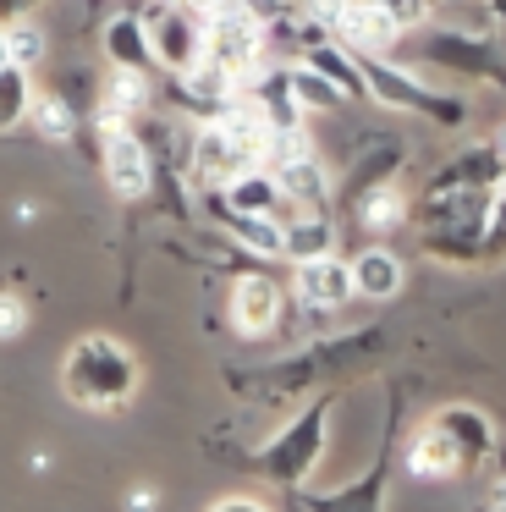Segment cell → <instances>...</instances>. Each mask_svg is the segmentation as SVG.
Wrapping results in <instances>:
<instances>
[{
	"mask_svg": "<svg viewBox=\"0 0 506 512\" xmlns=\"http://www.w3.org/2000/svg\"><path fill=\"white\" fill-rule=\"evenodd\" d=\"M61 386L77 408L116 413V408H127L132 391H138V358L121 342H110V336H83V342L66 353Z\"/></svg>",
	"mask_w": 506,
	"mask_h": 512,
	"instance_id": "1",
	"label": "cell"
},
{
	"mask_svg": "<svg viewBox=\"0 0 506 512\" xmlns=\"http://www.w3.org/2000/svg\"><path fill=\"white\" fill-rule=\"evenodd\" d=\"M330 408H336L330 397H314L292 424H281V430H275L270 441L253 452V468H259L270 485L303 490L308 479H314V468L325 463V446H330V441H325V424H330Z\"/></svg>",
	"mask_w": 506,
	"mask_h": 512,
	"instance_id": "2",
	"label": "cell"
},
{
	"mask_svg": "<svg viewBox=\"0 0 506 512\" xmlns=\"http://www.w3.org/2000/svg\"><path fill=\"white\" fill-rule=\"evenodd\" d=\"M358 72H363L369 100L391 105V111L429 116V122H440V127L468 122V100H462V94H440V89H429V83H418V72L402 67L396 56H358Z\"/></svg>",
	"mask_w": 506,
	"mask_h": 512,
	"instance_id": "3",
	"label": "cell"
},
{
	"mask_svg": "<svg viewBox=\"0 0 506 512\" xmlns=\"http://www.w3.org/2000/svg\"><path fill=\"white\" fill-rule=\"evenodd\" d=\"M424 67L435 72H451L462 83H495L506 89V50L484 34H462V28H424L418 34V50H413Z\"/></svg>",
	"mask_w": 506,
	"mask_h": 512,
	"instance_id": "4",
	"label": "cell"
},
{
	"mask_svg": "<svg viewBox=\"0 0 506 512\" xmlns=\"http://www.w3.org/2000/svg\"><path fill=\"white\" fill-rule=\"evenodd\" d=\"M264 61H270V45H264V28L253 23V17H242L237 6H231V0H220V12L209 17L204 67L226 72L231 83H242V89H248V83L264 72Z\"/></svg>",
	"mask_w": 506,
	"mask_h": 512,
	"instance_id": "5",
	"label": "cell"
},
{
	"mask_svg": "<svg viewBox=\"0 0 506 512\" xmlns=\"http://www.w3.org/2000/svg\"><path fill=\"white\" fill-rule=\"evenodd\" d=\"M149 45H154V67H165L171 78H187V72L204 67V39H209V23L198 12H187V6H176V0H165V6H154L149 17Z\"/></svg>",
	"mask_w": 506,
	"mask_h": 512,
	"instance_id": "6",
	"label": "cell"
},
{
	"mask_svg": "<svg viewBox=\"0 0 506 512\" xmlns=\"http://www.w3.org/2000/svg\"><path fill=\"white\" fill-rule=\"evenodd\" d=\"M226 314H231V331L248 336V342H253V336H270L275 325H281V314H286L281 281L264 276V270H248V276H237V281H231Z\"/></svg>",
	"mask_w": 506,
	"mask_h": 512,
	"instance_id": "7",
	"label": "cell"
},
{
	"mask_svg": "<svg viewBox=\"0 0 506 512\" xmlns=\"http://www.w3.org/2000/svg\"><path fill=\"white\" fill-rule=\"evenodd\" d=\"M99 160H105V182L121 193V199H143V193L154 188V155L138 138V127H105Z\"/></svg>",
	"mask_w": 506,
	"mask_h": 512,
	"instance_id": "8",
	"label": "cell"
},
{
	"mask_svg": "<svg viewBox=\"0 0 506 512\" xmlns=\"http://www.w3.org/2000/svg\"><path fill=\"white\" fill-rule=\"evenodd\" d=\"M292 292L303 309L314 314H341L358 292H352V259L325 254V259H308V265H292Z\"/></svg>",
	"mask_w": 506,
	"mask_h": 512,
	"instance_id": "9",
	"label": "cell"
},
{
	"mask_svg": "<svg viewBox=\"0 0 506 512\" xmlns=\"http://www.w3.org/2000/svg\"><path fill=\"white\" fill-rule=\"evenodd\" d=\"M407 166V149L396 144L391 133H380V138H363V149L347 160V171H341V204H358L363 193H374V188H385V182H396V171Z\"/></svg>",
	"mask_w": 506,
	"mask_h": 512,
	"instance_id": "10",
	"label": "cell"
},
{
	"mask_svg": "<svg viewBox=\"0 0 506 512\" xmlns=\"http://www.w3.org/2000/svg\"><path fill=\"white\" fill-rule=\"evenodd\" d=\"M429 424L457 446L468 468H479V463L495 457V424H490V413L473 408V402H440V408L429 413Z\"/></svg>",
	"mask_w": 506,
	"mask_h": 512,
	"instance_id": "11",
	"label": "cell"
},
{
	"mask_svg": "<svg viewBox=\"0 0 506 512\" xmlns=\"http://www.w3.org/2000/svg\"><path fill=\"white\" fill-rule=\"evenodd\" d=\"M275 188H281V204H286V221L292 215H325L336 188H330V171L319 155H303V160H286V166L270 171Z\"/></svg>",
	"mask_w": 506,
	"mask_h": 512,
	"instance_id": "12",
	"label": "cell"
},
{
	"mask_svg": "<svg viewBox=\"0 0 506 512\" xmlns=\"http://www.w3.org/2000/svg\"><path fill=\"white\" fill-rule=\"evenodd\" d=\"M385 485H391V457H374L352 485L341 490H303L308 512H385Z\"/></svg>",
	"mask_w": 506,
	"mask_h": 512,
	"instance_id": "13",
	"label": "cell"
},
{
	"mask_svg": "<svg viewBox=\"0 0 506 512\" xmlns=\"http://www.w3.org/2000/svg\"><path fill=\"white\" fill-rule=\"evenodd\" d=\"M402 468L413 479H424V485H446V479H457V474H468V463H462V452L446 441V435L435 430V424H418L413 435H407V446H402Z\"/></svg>",
	"mask_w": 506,
	"mask_h": 512,
	"instance_id": "14",
	"label": "cell"
},
{
	"mask_svg": "<svg viewBox=\"0 0 506 512\" xmlns=\"http://www.w3.org/2000/svg\"><path fill=\"white\" fill-rule=\"evenodd\" d=\"M402 287H407V270L385 243H369L352 254V292L363 303H391V298H402Z\"/></svg>",
	"mask_w": 506,
	"mask_h": 512,
	"instance_id": "15",
	"label": "cell"
},
{
	"mask_svg": "<svg viewBox=\"0 0 506 512\" xmlns=\"http://www.w3.org/2000/svg\"><path fill=\"white\" fill-rule=\"evenodd\" d=\"M347 215H352V226H358V232L385 237V232H402V226L413 221V199H407L402 182H385V188L363 193L358 204H347Z\"/></svg>",
	"mask_w": 506,
	"mask_h": 512,
	"instance_id": "16",
	"label": "cell"
},
{
	"mask_svg": "<svg viewBox=\"0 0 506 512\" xmlns=\"http://www.w3.org/2000/svg\"><path fill=\"white\" fill-rule=\"evenodd\" d=\"M105 56L116 72H132V78H149L154 72V45H149V23L143 17H116L105 28Z\"/></svg>",
	"mask_w": 506,
	"mask_h": 512,
	"instance_id": "17",
	"label": "cell"
},
{
	"mask_svg": "<svg viewBox=\"0 0 506 512\" xmlns=\"http://www.w3.org/2000/svg\"><path fill=\"white\" fill-rule=\"evenodd\" d=\"M297 67H314L319 78L330 83V89L341 94V100H369V89H363V72H358V56H352L347 45H336V39H325V45H314L308 50L303 61H297Z\"/></svg>",
	"mask_w": 506,
	"mask_h": 512,
	"instance_id": "18",
	"label": "cell"
},
{
	"mask_svg": "<svg viewBox=\"0 0 506 512\" xmlns=\"http://www.w3.org/2000/svg\"><path fill=\"white\" fill-rule=\"evenodd\" d=\"M215 204L231 210V215H270V221H286L281 188H275L270 171H248V177H237L226 193H215Z\"/></svg>",
	"mask_w": 506,
	"mask_h": 512,
	"instance_id": "19",
	"label": "cell"
},
{
	"mask_svg": "<svg viewBox=\"0 0 506 512\" xmlns=\"http://www.w3.org/2000/svg\"><path fill=\"white\" fill-rule=\"evenodd\" d=\"M286 226V259L292 265H308V259H325L336 254V215H292Z\"/></svg>",
	"mask_w": 506,
	"mask_h": 512,
	"instance_id": "20",
	"label": "cell"
},
{
	"mask_svg": "<svg viewBox=\"0 0 506 512\" xmlns=\"http://www.w3.org/2000/svg\"><path fill=\"white\" fill-rule=\"evenodd\" d=\"M226 232L259 259H286V226L270 221V215H231L226 210Z\"/></svg>",
	"mask_w": 506,
	"mask_h": 512,
	"instance_id": "21",
	"label": "cell"
},
{
	"mask_svg": "<svg viewBox=\"0 0 506 512\" xmlns=\"http://www.w3.org/2000/svg\"><path fill=\"white\" fill-rule=\"evenodd\" d=\"M33 133L39 138H50V144H66V138L77 133V111L72 105L61 100V94H39V100H33Z\"/></svg>",
	"mask_w": 506,
	"mask_h": 512,
	"instance_id": "22",
	"label": "cell"
},
{
	"mask_svg": "<svg viewBox=\"0 0 506 512\" xmlns=\"http://www.w3.org/2000/svg\"><path fill=\"white\" fill-rule=\"evenodd\" d=\"M33 100H39V94L28 89V72H22V67L0 72V133H11L22 116H33Z\"/></svg>",
	"mask_w": 506,
	"mask_h": 512,
	"instance_id": "23",
	"label": "cell"
},
{
	"mask_svg": "<svg viewBox=\"0 0 506 512\" xmlns=\"http://www.w3.org/2000/svg\"><path fill=\"white\" fill-rule=\"evenodd\" d=\"M286 72H292V94H297V105H303V111H341V105H347L314 67H286Z\"/></svg>",
	"mask_w": 506,
	"mask_h": 512,
	"instance_id": "24",
	"label": "cell"
},
{
	"mask_svg": "<svg viewBox=\"0 0 506 512\" xmlns=\"http://www.w3.org/2000/svg\"><path fill=\"white\" fill-rule=\"evenodd\" d=\"M6 45H11V67H39L44 61V28H33V23H11L6 28Z\"/></svg>",
	"mask_w": 506,
	"mask_h": 512,
	"instance_id": "25",
	"label": "cell"
},
{
	"mask_svg": "<svg viewBox=\"0 0 506 512\" xmlns=\"http://www.w3.org/2000/svg\"><path fill=\"white\" fill-rule=\"evenodd\" d=\"M484 259H506V182L495 188L490 226H484Z\"/></svg>",
	"mask_w": 506,
	"mask_h": 512,
	"instance_id": "26",
	"label": "cell"
},
{
	"mask_svg": "<svg viewBox=\"0 0 506 512\" xmlns=\"http://www.w3.org/2000/svg\"><path fill=\"white\" fill-rule=\"evenodd\" d=\"M22 325H28V309L17 298H0V336H22Z\"/></svg>",
	"mask_w": 506,
	"mask_h": 512,
	"instance_id": "27",
	"label": "cell"
},
{
	"mask_svg": "<svg viewBox=\"0 0 506 512\" xmlns=\"http://www.w3.org/2000/svg\"><path fill=\"white\" fill-rule=\"evenodd\" d=\"M209 512H270V507H264L259 496H220Z\"/></svg>",
	"mask_w": 506,
	"mask_h": 512,
	"instance_id": "28",
	"label": "cell"
},
{
	"mask_svg": "<svg viewBox=\"0 0 506 512\" xmlns=\"http://www.w3.org/2000/svg\"><path fill=\"white\" fill-rule=\"evenodd\" d=\"M154 507H160V490H154V485H132L127 512H154Z\"/></svg>",
	"mask_w": 506,
	"mask_h": 512,
	"instance_id": "29",
	"label": "cell"
},
{
	"mask_svg": "<svg viewBox=\"0 0 506 512\" xmlns=\"http://www.w3.org/2000/svg\"><path fill=\"white\" fill-rule=\"evenodd\" d=\"M39 0H0V17H28Z\"/></svg>",
	"mask_w": 506,
	"mask_h": 512,
	"instance_id": "30",
	"label": "cell"
},
{
	"mask_svg": "<svg viewBox=\"0 0 506 512\" xmlns=\"http://www.w3.org/2000/svg\"><path fill=\"white\" fill-rule=\"evenodd\" d=\"M490 512H506V479L495 485V501H490Z\"/></svg>",
	"mask_w": 506,
	"mask_h": 512,
	"instance_id": "31",
	"label": "cell"
},
{
	"mask_svg": "<svg viewBox=\"0 0 506 512\" xmlns=\"http://www.w3.org/2000/svg\"><path fill=\"white\" fill-rule=\"evenodd\" d=\"M11 67V45H6V28H0V72Z\"/></svg>",
	"mask_w": 506,
	"mask_h": 512,
	"instance_id": "32",
	"label": "cell"
},
{
	"mask_svg": "<svg viewBox=\"0 0 506 512\" xmlns=\"http://www.w3.org/2000/svg\"><path fill=\"white\" fill-rule=\"evenodd\" d=\"M490 6H495V17H501V23H506V0H490Z\"/></svg>",
	"mask_w": 506,
	"mask_h": 512,
	"instance_id": "33",
	"label": "cell"
}]
</instances>
